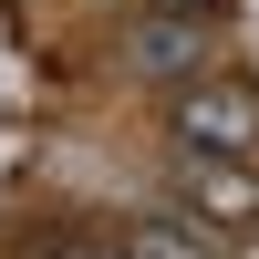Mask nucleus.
I'll return each mask as SVG.
<instances>
[{"mask_svg": "<svg viewBox=\"0 0 259 259\" xmlns=\"http://www.w3.org/2000/svg\"><path fill=\"white\" fill-rule=\"evenodd\" d=\"M177 145H187V156H249V145H259V94L197 83V94L177 104Z\"/></svg>", "mask_w": 259, "mask_h": 259, "instance_id": "obj_1", "label": "nucleus"}, {"mask_svg": "<svg viewBox=\"0 0 259 259\" xmlns=\"http://www.w3.org/2000/svg\"><path fill=\"white\" fill-rule=\"evenodd\" d=\"M207 41H218V21H197V11H156V21H135V31H124V62H135L145 83H166V73H197Z\"/></svg>", "mask_w": 259, "mask_h": 259, "instance_id": "obj_2", "label": "nucleus"}, {"mask_svg": "<svg viewBox=\"0 0 259 259\" xmlns=\"http://www.w3.org/2000/svg\"><path fill=\"white\" fill-rule=\"evenodd\" d=\"M177 187H187V207H197V218H218V228H249V218H259V187H249L239 156H197Z\"/></svg>", "mask_w": 259, "mask_h": 259, "instance_id": "obj_3", "label": "nucleus"}, {"mask_svg": "<svg viewBox=\"0 0 259 259\" xmlns=\"http://www.w3.org/2000/svg\"><path fill=\"white\" fill-rule=\"evenodd\" d=\"M124 259H218V239H197L177 218H145V228H124Z\"/></svg>", "mask_w": 259, "mask_h": 259, "instance_id": "obj_4", "label": "nucleus"}, {"mask_svg": "<svg viewBox=\"0 0 259 259\" xmlns=\"http://www.w3.org/2000/svg\"><path fill=\"white\" fill-rule=\"evenodd\" d=\"M166 11H187V0H166Z\"/></svg>", "mask_w": 259, "mask_h": 259, "instance_id": "obj_5", "label": "nucleus"}]
</instances>
